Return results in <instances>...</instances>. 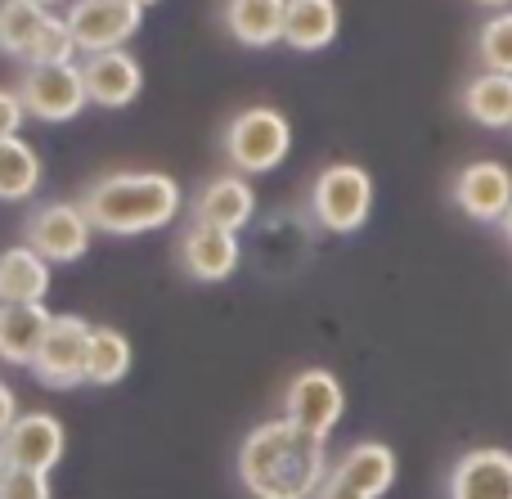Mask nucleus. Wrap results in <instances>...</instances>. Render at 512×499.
<instances>
[{
  "instance_id": "f3484780",
  "label": "nucleus",
  "mask_w": 512,
  "mask_h": 499,
  "mask_svg": "<svg viewBox=\"0 0 512 499\" xmlns=\"http://www.w3.org/2000/svg\"><path fill=\"white\" fill-rule=\"evenodd\" d=\"M225 36L243 50H270L283 41V18H288V0H221L216 9Z\"/></svg>"
},
{
  "instance_id": "39448f33",
  "label": "nucleus",
  "mask_w": 512,
  "mask_h": 499,
  "mask_svg": "<svg viewBox=\"0 0 512 499\" xmlns=\"http://www.w3.org/2000/svg\"><path fill=\"white\" fill-rule=\"evenodd\" d=\"M306 212L324 234L364 230L373 216V176L360 162H328V167L310 180Z\"/></svg>"
},
{
  "instance_id": "f8f14e48",
  "label": "nucleus",
  "mask_w": 512,
  "mask_h": 499,
  "mask_svg": "<svg viewBox=\"0 0 512 499\" xmlns=\"http://www.w3.org/2000/svg\"><path fill=\"white\" fill-rule=\"evenodd\" d=\"M450 198L468 221L499 225L512 203V171L495 158H477V162H468V167H459V176H454V185H450Z\"/></svg>"
},
{
  "instance_id": "ddd939ff",
  "label": "nucleus",
  "mask_w": 512,
  "mask_h": 499,
  "mask_svg": "<svg viewBox=\"0 0 512 499\" xmlns=\"http://www.w3.org/2000/svg\"><path fill=\"white\" fill-rule=\"evenodd\" d=\"M0 441H5L9 468H32V473H54L63 464V450H68V432L50 410L18 414L14 428Z\"/></svg>"
},
{
  "instance_id": "412c9836",
  "label": "nucleus",
  "mask_w": 512,
  "mask_h": 499,
  "mask_svg": "<svg viewBox=\"0 0 512 499\" xmlns=\"http://www.w3.org/2000/svg\"><path fill=\"white\" fill-rule=\"evenodd\" d=\"M459 108L468 122L486 126V131H512V72L481 68L477 77L463 81Z\"/></svg>"
},
{
  "instance_id": "cd10ccee",
  "label": "nucleus",
  "mask_w": 512,
  "mask_h": 499,
  "mask_svg": "<svg viewBox=\"0 0 512 499\" xmlns=\"http://www.w3.org/2000/svg\"><path fill=\"white\" fill-rule=\"evenodd\" d=\"M18 396H14V387L5 383V378H0V437H5L9 428H14V419H18Z\"/></svg>"
},
{
  "instance_id": "6e6552de",
  "label": "nucleus",
  "mask_w": 512,
  "mask_h": 499,
  "mask_svg": "<svg viewBox=\"0 0 512 499\" xmlns=\"http://www.w3.org/2000/svg\"><path fill=\"white\" fill-rule=\"evenodd\" d=\"M90 333L95 324L81 320V315H54L50 333H45L41 351L32 360V378L50 392H72V387L86 383L90 369Z\"/></svg>"
},
{
  "instance_id": "7c9ffc66",
  "label": "nucleus",
  "mask_w": 512,
  "mask_h": 499,
  "mask_svg": "<svg viewBox=\"0 0 512 499\" xmlns=\"http://www.w3.org/2000/svg\"><path fill=\"white\" fill-rule=\"evenodd\" d=\"M472 5H481V9H490V14H495V9H512V0H472Z\"/></svg>"
},
{
  "instance_id": "2eb2a0df",
  "label": "nucleus",
  "mask_w": 512,
  "mask_h": 499,
  "mask_svg": "<svg viewBox=\"0 0 512 499\" xmlns=\"http://www.w3.org/2000/svg\"><path fill=\"white\" fill-rule=\"evenodd\" d=\"M450 499H512V450L504 446H477L454 459L445 477Z\"/></svg>"
},
{
  "instance_id": "dca6fc26",
  "label": "nucleus",
  "mask_w": 512,
  "mask_h": 499,
  "mask_svg": "<svg viewBox=\"0 0 512 499\" xmlns=\"http://www.w3.org/2000/svg\"><path fill=\"white\" fill-rule=\"evenodd\" d=\"M86 72V90L95 108H131L144 90V68L131 50H104V54H86L81 59Z\"/></svg>"
},
{
  "instance_id": "5701e85b",
  "label": "nucleus",
  "mask_w": 512,
  "mask_h": 499,
  "mask_svg": "<svg viewBox=\"0 0 512 499\" xmlns=\"http://www.w3.org/2000/svg\"><path fill=\"white\" fill-rule=\"evenodd\" d=\"M41 176V153L23 135L0 140V203H27L41 189Z\"/></svg>"
},
{
  "instance_id": "bb28decb",
  "label": "nucleus",
  "mask_w": 512,
  "mask_h": 499,
  "mask_svg": "<svg viewBox=\"0 0 512 499\" xmlns=\"http://www.w3.org/2000/svg\"><path fill=\"white\" fill-rule=\"evenodd\" d=\"M23 122H27L23 95H18V90H9V86H0V140L18 135V131H23Z\"/></svg>"
},
{
  "instance_id": "7ed1b4c3",
  "label": "nucleus",
  "mask_w": 512,
  "mask_h": 499,
  "mask_svg": "<svg viewBox=\"0 0 512 499\" xmlns=\"http://www.w3.org/2000/svg\"><path fill=\"white\" fill-rule=\"evenodd\" d=\"M0 54L18 59L23 68L41 63H77V41H72L63 14H54L41 0H0Z\"/></svg>"
},
{
  "instance_id": "9b49d317",
  "label": "nucleus",
  "mask_w": 512,
  "mask_h": 499,
  "mask_svg": "<svg viewBox=\"0 0 512 499\" xmlns=\"http://www.w3.org/2000/svg\"><path fill=\"white\" fill-rule=\"evenodd\" d=\"M176 261L194 284H225L239 275L243 266V243L234 230H216V225H185L176 239Z\"/></svg>"
},
{
  "instance_id": "a878e982",
  "label": "nucleus",
  "mask_w": 512,
  "mask_h": 499,
  "mask_svg": "<svg viewBox=\"0 0 512 499\" xmlns=\"http://www.w3.org/2000/svg\"><path fill=\"white\" fill-rule=\"evenodd\" d=\"M0 499H54L50 473H32V468H9L0 477Z\"/></svg>"
},
{
  "instance_id": "aec40b11",
  "label": "nucleus",
  "mask_w": 512,
  "mask_h": 499,
  "mask_svg": "<svg viewBox=\"0 0 512 499\" xmlns=\"http://www.w3.org/2000/svg\"><path fill=\"white\" fill-rule=\"evenodd\" d=\"M342 32V9L337 0H288L283 18V45L297 54H319Z\"/></svg>"
},
{
  "instance_id": "6ab92c4d",
  "label": "nucleus",
  "mask_w": 512,
  "mask_h": 499,
  "mask_svg": "<svg viewBox=\"0 0 512 499\" xmlns=\"http://www.w3.org/2000/svg\"><path fill=\"white\" fill-rule=\"evenodd\" d=\"M333 473L342 477L346 486H355L360 495L382 499L391 486H396L400 459H396V450H391L387 441H355V446L333 464Z\"/></svg>"
},
{
  "instance_id": "f257e3e1",
  "label": "nucleus",
  "mask_w": 512,
  "mask_h": 499,
  "mask_svg": "<svg viewBox=\"0 0 512 499\" xmlns=\"http://www.w3.org/2000/svg\"><path fill=\"white\" fill-rule=\"evenodd\" d=\"M328 473V437H315L288 414L256 423L239 446V482L252 499H315Z\"/></svg>"
},
{
  "instance_id": "1a4fd4ad",
  "label": "nucleus",
  "mask_w": 512,
  "mask_h": 499,
  "mask_svg": "<svg viewBox=\"0 0 512 499\" xmlns=\"http://www.w3.org/2000/svg\"><path fill=\"white\" fill-rule=\"evenodd\" d=\"M63 23L81 54L126 50V41H135V32L144 27V5L135 0H68Z\"/></svg>"
},
{
  "instance_id": "20e7f679",
  "label": "nucleus",
  "mask_w": 512,
  "mask_h": 499,
  "mask_svg": "<svg viewBox=\"0 0 512 499\" xmlns=\"http://www.w3.org/2000/svg\"><path fill=\"white\" fill-rule=\"evenodd\" d=\"M288 153H292V122L274 104L239 108L221 131V158L239 176H265V171L283 167Z\"/></svg>"
},
{
  "instance_id": "393cba45",
  "label": "nucleus",
  "mask_w": 512,
  "mask_h": 499,
  "mask_svg": "<svg viewBox=\"0 0 512 499\" xmlns=\"http://www.w3.org/2000/svg\"><path fill=\"white\" fill-rule=\"evenodd\" d=\"M477 63L490 72H512V9H495L477 27Z\"/></svg>"
},
{
  "instance_id": "2f4dec72",
  "label": "nucleus",
  "mask_w": 512,
  "mask_h": 499,
  "mask_svg": "<svg viewBox=\"0 0 512 499\" xmlns=\"http://www.w3.org/2000/svg\"><path fill=\"white\" fill-rule=\"evenodd\" d=\"M9 473V455H5V441H0V477Z\"/></svg>"
},
{
  "instance_id": "4be33fe9",
  "label": "nucleus",
  "mask_w": 512,
  "mask_h": 499,
  "mask_svg": "<svg viewBox=\"0 0 512 499\" xmlns=\"http://www.w3.org/2000/svg\"><path fill=\"white\" fill-rule=\"evenodd\" d=\"M50 279V261L32 243H14L0 252V302H45Z\"/></svg>"
},
{
  "instance_id": "c85d7f7f",
  "label": "nucleus",
  "mask_w": 512,
  "mask_h": 499,
  "mask_svg": "<svg viewBox=\"0 0 512 499\" xmlns=\"http://www.w3.org/2000/svg\"><path fill=\"white\" fill-rule=\"evenodd\" d=\"M315 499H369V495H360L355 486H346L337 473H328V482L319 486V495H315Z\"/></svg>"
},
{
  "instance_id": "f03ea898",
  "label": "nucleus",
  "mask_w": 512,
  "mask_h": 499,
  "mask_svg": "<svg viewBox=\"0 0 512 499\" xmlns=\"http://www.w3.org/2000/svg\"><path fill=\"white\" fill-rule=\"evenodd\" d=\"M77 203L86 207L99 234L135 239V234L167 230L185 212V189L167 171H108L81 189Z\"/></svg>"
},
{
  "instance_id": "423d86ee",
  "label": "nucleus",
  "mask_w": 512,
  "mask_h": 499,
  "mask_svg": "<svg viewBox=\"0 0 512 499\" xmlns=\"http://www.w3.org/2000/svg\"><path fill=\"white\" fill-rule=\"evenodd\" d=\"M95 225H90L86 207L81 203H63V198H50V203H36L23 221V243H32L50 266H72L90 252L95 243Z\"/></svg>"
},
{
  "instance_id": "473e14b6",
  "label": "nucleus",
  "mask_w": 512,
  "mask_h": 499,
  "mask_svg": "<svg viewBox=\"0 0 512 499\" xmlns=\"http://www.w3.org/2000/svg\"><path fill=\"white\" fill-rule=\"evenodd\" d=\"M135 5H144V9H149V5H158V0H135Z\"/></svg>"
},
{
  "instance_id": "0eeeda50",
  "label": "nucleus",
  "mask_w": 512,
  "mask_h": 499,
  "mask_svg": "<svg viewBox=\"0 0 512 499\" xmlns=\"http://www.w3.org/2000/svg\"><path fill=\"white\" fill-rule=\"evenodd\" d=\"M18 95H23V104H27V117H36V122H45V126L72 122V117H81L90 104L81 63H41V68H23Z\"/></svg>"
},
{
  "instance_id": "4468645a",
  "label": "nucleus",
  "mask_w": 512,
  "mask_h": 499,
  "mask_svg": "<svg viewBox=\"0 0 512 499\" xmlns=\"http://www.w3.org/2000/svg\"><path fill=\"white\" fill-rule=\"evenodd\" d=\"M189 216L198 225H216V230H234L243 234L256 221V189L248 176L239 171H221V176L203 180L189 203Z\"/></svg>"
},
{
  "instance_id": "c756f323",
  "label": "nucleus",
  "mask_w": 512,
  "mask_h": 499,
  "mask_svg": "<svg viewBox=\"0 0 512 499\" xmlns=\"http://www.w3.org/2000/svg\"><path fill=\"white\" fill-rule=\"evenodd\" d=\"M499 234H504V239H508V248H512V203H508L504 221H499Z\"/></svg>"
},
{
  "instance_id": "a211bd4d",
  "label": "nucleus",
  "mask_w": 512,
  "mask_h": 499,
  "mask_svg": "<svg viewBox=\"0 0 512 499\" xmlns=\"http://www.w3.org/2000/svg\"><path fill=\"white\" fill-rule=\"evenodd\" d=\"M54 315L45 302H0V360L14 369H32Z\"/></svg>"
},
{
  "instance_id": "9d476101",
  "label": "nucleus",
  "mask_w": 512,
  "mask_h": 499,
  "mask_svg": "<svg viewBox=\"0 0 512 499\" xmlns=\"http://www.w3.org/2000/svg\"><path fill=\"white\" fill-rule=\"evenodd\" d=\"M283 414L301 428H310L315 437H333V428L346 414V387L333 369H301L283 387Z\"/></svg>"
},
{
  "instance_id": "b1692460",
  "label": "nucleus",
  "mask_w": 512,
  "mask_h": 499,
  "mask_svg": "<svg viewBox=\"0 0 512 499\" xmlns=\"http://www.w3.org/2000/svg\"><path fill=\"white\" fill-rule=\"evenodd\" d=\"M135 365V347L122 329L113 324H95L90 333V369H86V383L90 387H117Z\"/></svg>"
},
{
  "instance_id": "72a5a7b5",
  "label": "nucleus",
  "mask_w": 512,
  "mask_h": 499,
  "mask_svg": "<svg viewBox=\"0 0 512 499\" xmlns=\"http://www.w3.org/2000/svg\"><path fill=\"white\" fill-rule=\"evenodd\" d=\"M41 5H50V9H54V5H63V0H41Z\"/></svg>"
}]
</instances>
